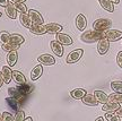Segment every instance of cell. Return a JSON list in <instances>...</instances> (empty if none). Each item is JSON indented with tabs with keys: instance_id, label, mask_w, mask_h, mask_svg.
I'll use <instances>...</instances> for the list:
<instances>
[{
	"instance_id": "1",
	"label": "cell",
	"mask_w": 122,
	"mask_h": 121,
	"mask_svg": "<svg viewBox=\"0 0 122 121\" xmlns=\"http://www.w3.org/2000/svg\"><path fill=\"white\" fill-rule=\"evenodd\" d=\"M105 37V32H98V31L92 30L83 32V34L80 35V41L84 43H95L98 42L100 40Z\"/></svg>"
},
{
	"instance_id": "2",
	"label": "cell",
	"mask_w": 122,
	"mask_h": 121,
	"mask_svg": "<svg viewBox=\"0 0 122 121\" xmlns=\"http://www.w3.org/2000/svg\"><path fill=\"white\" fill-rule=\"evenodd\" d=\"M112 25V21L109 18H98L93 22V28L98 32H106Z\"/></svg>"
},
{
	"instance_id": "3",
	"label": "cell",
	"mask_w": 122,
	"mask_h": 121,
	"mask_svg": "<svg viewBox=\"0 0 122 121\" xmlns=\"http://www.w3.org/2000/svg\"><path fill=\"white\" fill-rule=\"evenodd\" d=\"M84 54V50L83 49H76V50H72L66 58V62L67 63H76L77 61L80 60V58L83 57Z\"/></svg>"
},
{
	"instance_id": "4",
	"label": "cell",
	"mask_w": 122,
	"mask_h": 121,
	"mask_svg": "<svg viewBox=\"0 0 122 121\" xmlns=\"http://www.w3.org/2000/svg\"><path fill=\"white\" fill-rule=\"evenodd\" d=\"M105 39L110 42H117L122 40V31L119 30H109L105 32Z\"/></svg>"
},
{
	"instance_id": "5",
	"label": "cell",
	"mask_w": 122,
	"mask_h": 121,
	"mask_svg": "<svg viewBox=\"0 0 122 121\" xmlns=\"http://www.w3.org/2000/svg\"><path fill=\"white\" fill-rule=\"evenodd\" d=\"M110 43H111V42H110L109 40H106L105 37L100 40V41L97 42V52H98V54H101V56L106 54L107 51L110 50Z\"/></svg>"
},
{
	"instance_id": "6",
	"label": "cell",
	"mask_w": 122,
	"mask_h": 121,
	"mask_svg": "<svg viewBox=\"0 0 122 121\" xmlns=\"http://www.w3.org/2000/svg\"><path fill=\"white\" fill-rule=\"evenodd\" d=\"M75 24H76L77 30L80 31V32H84L86 30V26H87V18H86V16L84 14H78L76 19H75Z\"/></svg>"
},
{
	"instance_id": "7",
	"label": "cell",
	"mask_w": 122,
	"mask_h": 121,
	"mask_svg": "<svg viewBox=\"0 0 122 121\" xmlns=\"http://www.w3.org/2000/svg\"><path fill=\"white\" fill-rule=\"evenodd\" d=\"M37 61H39V63H41L42 66H53L56 63L54 57L51 56V54H49V53L41 54V56L37 58Z\"/></svg>"
},
{
	"instance_id": "8",
	"label": "cell",
	"mask_w": 122,
	"mask_h": 121,
	"mask_svg": "<svg viewBox=\"0 0 122 121\" xmlns=\"http://www.w3.org/2000/svg\"><path fill=\"white\" fill-rule=\"evenodd\" d=\"M56 40H57L58 42L62 45H67V47H69L72 44V39H71V36L68 34H66V33H57L56 34Z\"/></svg>"
},
{
	"instance_id": "9",
	"label": "cell",
	"mask_w": 122,
	"mask_h": 121,
	"mask_svg": "<svg viewBox=\"0 0 122 121\" xmlns=\"http://www.w3.org/2000/svg\"><path fill=\"white\" fill-rule=\"evenodd\" d=\"M28 16L30 17V21L33 24H43L44 23V19H43V16L35 9H28Z\"/></svg>"
},
{
	"instance_id": "10",
	"label": "cell",
	"mask_w": 122,
	"mask_h": 121,
	"mask_svg": "<svg viewBox=\"0 0 122 121\" xmlns=\"http://www.w3.org/2000/svg\"><path fill=\"white\" fill-rule=\"evenodd\" d=\"M50 49L57 57L63 56V45L59 43L57 40H53V41L50 42Z\"/></svg>"
},
{
	"instance_id": "11",
	"label": "cell",
	"mask_w": 122,
	"mask_h": 121,
	"mask_svg": "<svg viewBox=\"0 0 122 121\" xmlns=\"http://www.w3.org/2000/svg\"><path fill=\"white\" fill-rule=\"evenodd\" d=\"M30 32L34 35L46 34V33H48V31H46V25H44V24H33L32 27L30 28Z\"/></svg>"
},
{
	"instance_id": "12",
	"label": "cell",
	"mask_w": 122,
	"mask_h": 121,
	"mask_svg": "<svg viewBox=\"0 0 122 121\" xmlns=\"http://www.w3.org/2000/svg\"><path fill=\"white\" fill-rule=\"evenodd\" d=\"M8 95H9V97H13V99L18 100L20 103L23 102L24 97H26V96H24L22 93H20V91H19V88H18L17 86L16 87H9L8 88Z\"/></svg>"
},
{
	"instance_id": "13",
	"label": "cell",
	"mask_w": 122,
	"mask_h": 121,
	"mask_svg": "<svg viewBox=\"0 0 122 121\" xmlns=\"http://www.w3.org/2000/svg\"><path fill=\"white\" fill-rule=\"evenodd\" d=\"M81 101H83V103L85 104V105H87V106H97V105L100 104V102L96 100L94 94H88V93L81 99Z\"/></svg>"
},
{
	"instance_id": "14",
	"label": "cell",
	"mask_w": 122,
	"mask_h": 121,
	"mask_svg": "<svg viewBox=\"0 0 122 121\" xmlns=\"http://www.w3.org/2000/svg\"><path fill=\"white\" fill-rule=\"evenodd\" d=\"M42 74H43V66L41 63H39V65H36L33 69L30 70V79L33 82H35V80H37L42 76Z\"/></svg>"
},
{
	"instance_id": "15",
	"label": "cell",
	"mask_w": 122,
	"mask_h": 121,
	"mask_svg": "<svg viewBox=\"0 0 122 121\" xmlns=\"http://www.w3.org/2000/svg\"><path fill=\"white\" fill-rule=\"evenodd\" d=\"M0 71H1L2 76H4L5 84H9L11 82V79H13V70H11V68L9 66H4Z\"/></svg>"
},
{
	"instance_id": "16",
	"label": "cell",
	"mask_w": 122,
	"mask_h": 121,
	"mask_svg": "<svg viewBox=\"0 0 122 121\" xmlns=\"http://www.w3.org/2000/svg\"><path fill=\"white\" fill-rule=\"evenodd\" d=\"M119 108H120V104L113 103V102L109 101V102H106V103L103 104L102 110H103L105 113H113V112H115V111H117Z\"/></svg>"
},
{
	"instance_id": "17",
	"label": "cell",
	"mask_w": 122,
	"mask_h": 121,
	"mask_svg": "<svg viewBox=\"0 0 122 121\" xmlns=\"http://www.w3.org/2000/svg\"><path fill=\"white\" fill-rule=\"evenodd\" d=\"M19 22L22 24L25 28H28L30 30L32 25H33V23L30 21V17L28 16V14H23V13H19Z\"/></svg>"
},
{
	"instance_id": "18",
	"label": "cell",
	"mask_w": 122,
	"mask_h": 121,
	"mask_svg": "<svg viewBox=\"0 0 122 121\" xmlns=\"http://www.w3.org/2000/svg\"><path fill=\"white\" fill-rule=\"evenodd\" d=\"M46 25V31L48 33H51V34H57V33H60L62 31V25L58 24V23H49V24H45Z\"/></svg>"
},
{
	"instance_id": "19",
	"label": "cell",
	"mask_w": 122,
	"mask_h": 121,
	"mask_svg": "<svg viewBox=\"0 0 122 121\" xmlns=\"http://www.w3.org/2000/svg\"><path fill=\"white\" fill-rule=\"evenodd\" d=\"M17 61H18L17 50L8 52V54H7V65H8L9 67H14V66L17 63Z\"/></svg>"
},
{
	"instance_id": "20",
	"label": "cell",
	"mask_w": 122,
	"mask_h": 121,
	"mask_svg": "<svg viewBox=\"0 0 122 121\" xmlns=\"http://www.w3.org/2000/svg\"><path fill=\"white\" fill-rule=\"evenodd\" d=\"M5 101H6L7 105H8L11 110H14L15 112H18V111H19V106H20V104L22 103H20L18 100L13 99V97H7Z\"/></svg>"
},
{
	"instance_id": "21",
	"label": "cell",
	"mask_w": 122,
	"mask_h": 121,
	"mask_svg": "<svg viewBox=\"0 0 122 121\" xmlns=\"http://www.w3.org/2000/svg\"><path fill=\"white\" fill-rule=\"evenodd\" d=\"M5 13H6V15H7V16H8L9 19H14V21H15V19L17 18V13H18V11L14 8V4H13V2H10V4H9L8 6L5 8Z\"/></svg>"
},
{
	"instance_id": "22",
	"label": "cell",
	"mask_w": 122,
	"mask_h": 121,
	"mask_svg": "<svg viewBox=\"0 0 122 121\" xmlns=\"http://www.w3.org/2000/svg\"><path fill=\"white\" fill-rule=\"evenodd\" d=\"M94 96L96 97V100L100 102V103L104 104L106 102H109V95L103 91H100V89H96L94 91Z\"/></svg>"
},
{
	"instance_id": "23",
	"label": "cell",
	"mask_w": 122,
	"mask_h": 121,
	"mask_svg": "<svg viewBox=\"0 0 122 121\" xmlns=\"http://www.w3.org/2000/svg\"><path fill=\"white\" fill-rule=\"evenodd\" d=\"M98 4L102 8L109 11V13H113L115 7H114V4L111 1V0H98Z\"/></svg>"
},
{
	"instance_id": "24",
	"label": "cell",
	"mask_w": 122,
	"mask_h": 121,
	"mask_svg": "<svg viewBox=\"0 0 122 121\" xmlns=\"http://www.w3.org/2000/svg\"><path fill=\"white\" fill-rule=\"evenodd\" d=\"M86 94H87V92L85 88H75L70 92V96L75 100H81Z\"/></svg>"
},
{
	"instance_id": "25",
	"label": "cell",
	"mask_w": 122,
	"mask_h": 121,
	"mask_svg": "<svg viewBox=\"0 0 122 121\" xmlns=\"http://www.w3.org/2000/svg\"><path fill=\"white\" fill-rule=\"evenodd\" d=\"M13 79L18 85H22V84L26 83V77L23 75V73L18 71V70H13Z\"/></svg>"
},
{
	"instance_id": "26",
	"label": "cell",
	"mask_w": 122,
	"mask_h": 121,
	"mask_svg": "<svg viewBox=\"0 0 122 121\" xmlns=\"http://www.w3.org/2000/svg\"><path fill=\"white\" fill-rule=\"evenodd\" d=\"M10 42L14 44H17V45H22L25 42V37L19 33H14V34H10Z\"/></svg>"
},
{
	"instance_id": "27",
	"label": "cell",
	"mask_w": 122,
	"mask_h": 121,
	"mask_svg": "<svg viewBox=\"0 0 122 121\" xmlns=\"http://www.w3.org/2000/svg\"><path fill=\"white\" fill-rule=\"evenodd\" d=\"M109 101L113 102V103L121 104L122 103V93H115V92H113L112 94L109 95Z\"/></svg>"
},
{
	"instance_id": "28",
	"label": "cell",
	"mask_w": 122,
	"mask_h": 121,
	"mask_svg": "<svg viewBox=\"0 0 122 121\" xmlns=\"http://www.w3.org/2000/svg\"><path fill=\"white\" fill-rule=\"evenodd\" d=\"M20 45H17V44H14L11 42H8V43H5L1 45V49L4 50L5 52H11V51H15L17 50Z\"/></svg>"
},
{
	"instance_id": "29",
	"label": "cell",
	"mask_w": 122,
	"mask_h": 121,
	"mask_svg": "<svg viewBox=\"0 0 122 121\" xmlns=\"http://www.w3.org/2000/svg\"><path fill=\"white\" fill-rule=\"evenodd\" d=\"M18 88H19V91H20V93H22L24 96H27L28 94H30V92L33 91V88L27 84V83H25V84H22V85H18Z\"/></svg>"
},
{
	"instance_id": "30",
	"label": "cell",
	"mask_w": 122,
	"mask_h": 121,
	"mask_svg": "<svg viewBox=\"0 0 122 121\" xmlns=\"http://www.w3.org/2000/svg\"><path fill=\"white\" fill-rule=\"evenodd\" d=\"M111 88L115 93H122V82L121 80H114L111 83Z\"/></svg>"
},
{
	"instance_id": "31",
	"label": "cell",
	"mask_w": 122,
	"mask_h": 121,
	"mask_svg": "<svg viewBox=\"0 0 122 121\" xmlns=\"http://www.w3.org/2000/svg\"><path fill=\"white\" fill-rule=\"evenodd\" d=\"M0 42L2 44L10 42V34L8 32H5V31L4 32H0Z\"/></svg>"
},
{
	"instance_id": "32",
	"label": "cell",
	"mask_w": 122,
	"mask_h": 121,
	"mask_svg": "<svg viewBox=\"0 0 122 121\" xmlns=\"http://www.w3.org/2000/svg\"><path fill=\"white\" fill-rule=\"evenodd\" d=\"M14 8L17 10L18 13H23V14H26L28 11V9H27L26 5L25 4H14Z\"/></svg>"
},
{
	"instance_id": "33",
	"label": "cell",
	"mask_w": 122,
	"mask_h": 121,
	"mask_svg": "<svg viewBox=\"0 0 122 121\" xmlns=\"http://www.w3.org/2000/svg\"><path fill=\"white\" fill-rule=\"evenodd\" d=\"M105 119L107 121H121L120 120V117L117 116V113H105Z\"/></svg>"
},
{
	"instance_id": "34",
	"label": "cell",
	"mask_w": 122,
	"mask_h": 121,
	"mask_svg": "<svg viewBox=\"0 0 122 121\" xmlns=\"http://www.w3.org/2000/svg\"><path fill=\"white\" fill-rule=\"evenodd\" d=\"M14 120L15 121H24L25 120V112L23 110H19L18 112L15 113L14 116Z\"/></svg>"
},
{
	"instance_id": "35",
	"label": "cell",
	"mask_w": 122,
	"mask_h": 121,
	"mask_svg": "<svg viewBox=\"0 0 122 121\" xmlns=\"http://www.w3.org/2000/svg\"><path fill=\"white\" fill-rule=\"evenodd\" d=\"M2 121H15L14 120V116L10 112H4L2 113Z\"/></svg>"
},
{
	"instance_id": "36",
	"label": "cell",
	"mask_w": 122,
	"mask_h": 121,
	"mask_svg": "<svg viewBox=\"0 0 122 121\" xmlns=\"http://www.w3.org/2000/svg\"><path fill=\"white\" fill-rule=\"evenodd\" d=\"M117 63L122 69V51L118 52V54H117Z\"/></svg>"
},
{
	"instance_id": "37",
	"label": "cell",
	"mask_w": 122,
	"mask_h": 121,
	"mask_svg": "<svg viewBox=\"0 0 122 121\" xmlns=\"http://www.w3.org/2000/svg\"><path fill=\"white\" fill-rule=\"evenodd\" d=\"M9 4H10V2H9V0H0V6H1V7H4V8H6Z\"/></svg>"
},
{
	"instance_id": "38",
	"label": "cell",
	"mask_w": 122,
	"mask_h": 121,
	"mask_svg": "<svg viewBox=\"0 0 122 121\" xmlns=\"http://www.w3.org/2000/svg\"><path fill=\"white\" fill-rule=\"evenodd\" d=\"M13 4H25L27 0H10Z\"/></svg>"
},
{
	"instance_id": "39",
	"label": "cell",
	"mask_w": 122,
	"mask_h": 121,
	"mask_svg": "<svg viewBox=\"0 0 122 121\" xmlns=\"http://www.w3.org/2000/svg\"><path fill=\"white\" fill-rule=\"evenodd\" d=\"M115 113H117V116H119L120 118H122V108H121V106H120V108L115 111Z\"/></svg>"
},
{
	"instance_id": "40",
	"label": "cell",
	"mask_w": 122,
	"mask_h": 121,
	"mask_svg": "<svg viewBox=\"0 0 122 121\" xmlns=\"http://www.w3.org/2000/svg\"><path fill=\"white\" fill-rule=\"evenodd\" d=\"M4 83H5L4 76H2V74H1V71H0V88H1V86L4 85Z\"/></svg>"
},
{
	"instance_id": "41",
	"label": "cell",
	"mask_w": 122,
	"mask_h": 121,
	"mask_svg": "<svg viewBox=\"0 0 122 121\" xmlns=\"http://www.w3.org/2000/svg\"><path fill=\"white\" fill-rule=\"evenodd\" d=\"M95 121H104V118L103 117H98V118H96Z\"/></svg>"
},
{
	"instance_id": "42",
	"label": "cell",
	"mask_w": 122,
	"mask_h": 121,
	"mask_svg": "<svg viewBox=\"0 0 122 121\" xmlns=\"http://www.w3.org/2000/svg\"><path fill=\"white\" fill-rule=\"evenodd\" d=\"M24 121H33V118H32V117H26Z\"/></svg>"
},
{
	"instance_id": "43",
	"label": "cell",
	"mask_w": 122,
	"mask_h": 121,
	"mask_svg": "<svg viewBox=\"0 0 122 121\" xmlns=\"http://www.w3.org/2000/svg\"><path fill=\"white\" fill-rule=\"evenodd\" d=\"M112 2H113L114 5H118V4H120V0H111Z\"/></svg>"
},
{
	"instance_id": "44",
	"label": "cell",
	"mask_w": 122,
	"mask_h": 121,
	"mask_svg": "<svg viewBox=\"0 0 122 121\" xmlns=\"http://www.w3.org/2000/svg\"><path fill=\"white\" fill-rule=\"evenodd\" d=\"M0 121H2V113H0Z\"/></svg>"
},
{
	"instance_id": "45",
	"label": "cell",
	"mask_w": 122,
	"mask_h": 121,
	"mask_svg": "<svg viewBox=\"0 0 122 121\" xmlns=\"http://www.w3.org/2000/svg\"><path fill=\"white\" fill-rule=\"evenodd\" d=\"M1 16H2V14H1V13H0V17H1Z\"/></svg>"
}]
</instances>
